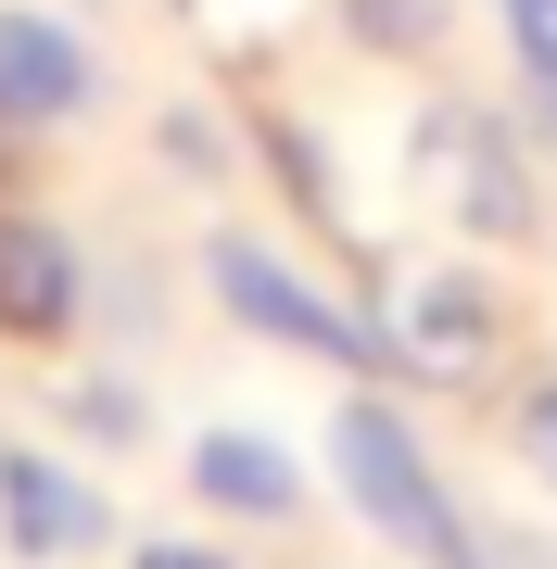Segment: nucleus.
Here are the masks:
<instances>
[{
  "mask_svg": "<svg viewBox=\"0 0 557 569\" xmlns=\"http://www.w3.org/2000/svg\"><path fill=\"white\" fill-rule=\"evenodd\" d=\"M418 190L444 203V228H469V241H533L545 203H533V127L495 114V102H431L418 114Z\"/></svg>",
  "mask_w": 557,
  "mask_h": 569,
  "instance_id": "nucleus-1",
  "label": "nucleus"
},
{
  "mask_svg": "<svg viewBox=\"0 0 557 569\" xmlns=\"http://www.w3.org/2000/svg\"><path fill=\"white\" fill-rule=\"evenodd\" d=\"M368 329H380L392 380H444V392L495 380V355H507V305L469 266H380L368 279Z\"/></svg>",
  "mask_w": 557,
  "mask_h": 569,
  "instance_id": "nucleus-2",
  "label": "nucleus"
},
{
  "mask_svg": "<svg viewBox=\"0 0 557 569\" xmlns=\"http://www.w3.org/2000/svg\"><path fill=\"white\" fill-rule=\"evenodd\" d=\"M330 468H342V493H355V519L392 531L406 557H431V569H469V519L444 507V481H431V456H418V430L380 406V392H355V406L330 418Z\"/></svg>",
  "mask_w": 557,
  "mask_h": 569,
  "instance_id": "nucleus-3",
  "label": "nucleus"
},
{
  "mask_svg": "<svg viewBox=\"0 0 557 569\" xmlns=\"http://www.w3.org/2000/svg\"><path fill=\"white\" fill-rule=\"evenodd\" d=\"M203 291L241 329H267V342H291V355H330V367H380V329L368 317H342V305H317L305 279L267 253V241H241V228H216L203 241Z\"/></svg>",
  "mask_w": 557,
  "mask_h": 569,
  "instance_id": "nucleus-4",
  "label": "nucleus"
},
{
  "mask_svg": "<svg viewBox=\"0 0 557 569\" xmlns=\"http://www.w3.org/2000/svg\"><path fill=\"white\" fill-rule=\"evenodd\" d=\"M102 102V63L63 13H0V140L13 127H77Z\"/></svg>",
  "mask_w": 557,
  "mask_h": 569,
  "instance_id": "nucleus-5",
  "label": "nucleus"
},
{
  "mask_svg": "<svg viewBox=\"0 0 557 569\" xmlns=\"http://www.w3.org/2000/svg\"><path fill=\"white\" fill-rule=\"evenodd\" d=\"M89 305V266L77 241H63L51 216H26V203H0V342H63Z\"/></svg>",
  "mask_w": 557,
  "mask_h": 569,
  "instance_id": "nucleus-6",
  "label": "nucleus"
},
{
  "mask_svg": "<svg viewBox=\"0 0 557 569\" xmlns=\"http://www.w3.org/2000/svg\"><path fill=\"white\" fill-rule=\"evenodd\" d=\"M0 531H13V557H89L115 531V507L77 481L63 456H39V443H0Z\"/></svg>",
  "mask_w": 557,
  "mask_h": 569,
  "instance_id": "nucleus-7",
  "label": "nucleus"
},
{
  "mask_svg": "<svg viewBox=\"0 0 557 569\" xmlns=\"http://www.w3.org/2000/svg\"><path fill=\"white\" fill-rule=\"evenodd\" d=\"M190 493L228 507V519H291L305 507V468H291L267 430H203V443H190Z\"/></svg>",
  "mask_w": 557,
  "mask_h": 569,
  "instance_id": "nucleus-8",
  "label": "nucleus"
},
{
  "mask_svg": "<svg viewBox=\"0 0 557 569\" xmlns=\"http://www.w3.org/2000/svg\"><path fill=\"white\" fill-rule=\"evenodd\" d=\"M253 140H267V164H279V190H291V203H305L317 228H342V190H330V164H317L305 127H291V114H253Z\"/></svg>",
  "mask_w": 557,
  "mask_h": 569,
  "instance_id": "nucleus-9",
  "label": "nucleus"
},
{
  "mask_svg": "<svg viewBox=\"0 0 557 569\" xmlns=\"http://www.w3.org/2000/svg\"><path fill=\"white\" fill-rule=\"evenodd\" d=\"M342 26L368 51H392V63H406V51H444V0H342Z\"/></svg>",
  "mask_w": 557,
  "mask_h": 569,
  "instance_id": "nucleus-10",
  "label": "nucleus"
},
{
  "mask_svg": "<svg viewBox=\"0 0 557 569\" xmlns=\"http://www.w3.org/2000/svg\"><path fill=\"white\" fill-rule=\"evenodd\" d=\"M63 418H77L89 443H140V430H152V406H140L127 380H77V392H63Z\"/></svg>",
  "mask_w": 557,
  "mask_h": 569,
  "instance_id": "nucleus-11",
  "label": "nucleus"
},
{
  "mask_svg": "<svg viewBox=\"0 0 557 569\" xmlns=\"http://www.w3.org/2000/svg\"><path fill=\"white\" fill-rule=\"evenodd\" d=\"M166 164H178V178H216V164H228V140H216V114H166Z\"/></svg>",
  "mask_w": 557,
  "mask_h": 569,
  "instance_id": "nucleus-12",
  "label": "nucleus"
},
{
  "mask_svg": "<svg viewBox=\"0 0 557 569\" xmlns=\"http://www.w3.org/2000/svg\"><path fill=\"white\" fill-rule=\"evenodd\" d=\"M519 456L557 481V380H533V392H519Z\"/></svg>",
  "mask_w": 557,
  "mask_h": 569,
  "instance_id": "nucleus-13",
  "label": "nucleus"
},
{
  "mask_svg": "<svg viewBox=\"0 0 557 569\" xmlns=\"http://www.w3.org/2000/svg\"><path fill=\"white\" fill-rule=\"evenodd\" d=\"M519 127L557 152V63H519Z\"/></svg>",
  "mask_w": 557,
  "mask_h": 569,
  "instance_id": "nucleus-14",
  "label": "nucleus"
},
{
  "mask_svg": "<svg viewBox=\"0 0 557 569\" xmlns=\"http://www.w3.org/2000/svg\"><path fill=\"white\" fill-rule=\"evenodd\" d=\"M507 39L519 63H557V0H507Z\"/></svg>",
  "mask_w": 557,
  "mask_h": 569,
  "instance_id": "nucleus-15",
  "label": "nucleus"
},
{
  "mask_svg": "<svg viewBox=\"0 0 557 569\" xmlns=\"http://www.w3.org/2000/svg\"><path fill=\"white\" fill-rule=\"evenodd\" d=\"M127 569H228V557H216V545H140Z\"/></svg>",
  "mask_w": 557,
  "mask_h": 569,
  "instance_id": "nucleus-16",
  "label": "nucleus"
},
{
  "mask_svg": "<svg viewBox=\"0 0 557 569\" xmlns=\"http://www.w3.org/2000/svg\"><path fill=\"white\" fill-rule=\"evenodd\" d=\"M178 13H203V0H178Z\"/></svg>",
  "mask_w": 557,
  "mask_h": 569,
  "instance_id": "nucleus-17",
  "label": "nucleus"
}]
</instances>
